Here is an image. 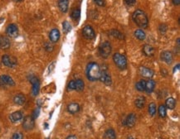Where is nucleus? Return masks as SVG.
<instances>
[{"instance_id": "9", "label": "nucleus", "mask_w": 180, "mask_h": 139, "mask_svg": "<svg viewBox=\"0 0 180 139\" xmlns=\"http://www.w3.org/2000/svg\"><path fill=\"white\" fill-rule=\"evenodd\" d=\"M99 81L104 83L105 85H111V84H112L111 76L106 71H101Z\"/></svg>"}, {"instance_id": "1", "label": "nucleus", "mask_w": 180, "mask_h": 139, "mask_svg": "<svg viewBox=\"0 0 180 139\" xmlns=\"http://www.w3.org/2000/svg\"><path fill=\"white\" fill-rule=\"evenodd\" d=\"M101 70L99 65L95 62H90L87 64L86 68V75L90 81H99Z\"/></svg>"}, {"instance_id": "34", "label": "nucleus", "mask_w": 180, "mask_h": 139, "mask_svg": "<svg viewBox=\"0 0 180 139\" xmlns=\"http://www.w3.org/2000/svg\"><path fill=\"white\" fill-rule=\"evenodd\" d=\"M76 89V81H69L67 85V90H74Z\"/></svg>"}, {"instance_id": "16", "label": "nucleus", "mask_w": 180, "mask_h": 139, "mask_svg": "<svg viewBox=\"0 0 180 139\" xmlns=\"http://www.w3.org/2000/svg\"><path fill=\"white\" fill-rule=\"evenodd\" d=\"M10 40L7 36H0V48L3 50H7L10 47Z\"/></svg>"}, {"instance_id": "24", "label": "nucleus", "mask_w": 180, "mask_h": 139, "mask_svg": "<svg viewBox=\"0 0 180 139\" xmlns=\"http://www.w3.org/2000/svg\"><path fill=\"white\" fill-rule=\"evenodd\" d=\"M135 106L138 108H143L145 105V98L144 96H140L135 101Z\"/></svg>"}, {"instance_id": "14", "label": "nucleus", "mask_w": 180, "mask_h": 139, "mask_svg": "<svg viewBox=\"0 0 180 139\" xmlns=\"http://www.w3.org/2000/svg\"><path fill=\"white\" fill-rule=\"evenodd\" d=\"M135 123H136V115L135 113H130L128 116L126 117L125 121V124L128 128H133L135 126Z\"/></svg>"}, {"instance_id": "39", "label": "nucleus", "mask_w": 180, "mask_h": 139, "mask_svg": "<svg viewBox=\"0 0 180 139\" xmlns=\"http://www.w3.org/2000/svg\"><path fill=\"white\" fill-rule=\"evenodd\" d=\"M125 3L126 4V5H129V6H133V5L136 4V1L135 0H125Z\"/></svg>"}, {"instance_id": "11", "label": "nucleus", "mask_w": 180, "mask_h": 139, "mask_svg": "<svg viewBox=\"0 0 180 139\" xmlns=\"http://www.w3.org/2000/svg\"><path fill=\"white\" fill-rule=\"evenodd\" d=\"M6 32L10 37H17L18 36V28L15 24H10L6 28Z\"/></svg>"}, {"instance_id": "36", "label": "nucleus", "mask_w": 180, "mask_h": 139, "mask_svg": "<svg viewBox=\"0 0 180 139\" xmlns=\"http://www.w3.org/2000/svg\"><path fill=\"white\" fill-rule=\"evenodd\" d=\"M39 113H40V109L39 108H37L36 109H34V111L32 113V118L33 119H36L37 117L39 116Z\"/></svg>"}, {"instance_id": "37", "label": "nucleus", "mask_w": 180, "mask_h": 139, "mask_svg": "<svg viewBox=\"0 0 180 139\" xmlns=\"http://www.w3.org/2000/svg\"><path fill=\"white\" fill-rule=\"evenodd\" d=\"M13 139H23V136L20 133H15L13 135Z\"/></svg>"}, {"instance_id": "4", "label": "nucleus", "mask_w": 180, "mask_h": 139, "mask_svg": "<svg viewBox=\"0 0 180 139\" xmlns=\"http://www.w3.org/2000/svg\"><path fill=\"white\" fill-rule=\"evenodd\" d=\"M113 61L119 69L125 70L127 68V60L124 55L120 53H115L113 55Z\"/></svg>"}, {"instance_id": "22", "label": "nucleus", "mask_w": 180, "mask_h": 139, "mask_svg": "<svg viewBox=\"0 0 180 139\" xmlns=\"http://www.w3.org/2000/svg\"><path fill=\"white\" fill-rule=\"evenodd\" d=\"M143 51H144V55H146L147 56H152L154 54V48L152 46L146 44L143 47Z\"/></svg>"}, {"instance_id": "28", "label": "nucleus", "mask_w": 180, "mask_h": 139, "mask_svg": "<svg viewBox=\"0 0 180 139\" xmlns=\"http://www.w3.org/2000/svg\"><path fill=\"white\" fill-rule=\"evenodd\" d=\"M84 88H85V83H84V81H82L81 79L77 80V81H76V89H75V90L78 91V92H81V91H83Z\"/></svg>"}, {"instance_id": "20", "label": "nucleus", "mask_w": 180, "mask_h": 139, "mask_svg": "<svg viewBox=\"0 0 180 139\" xmlns=\"http://www.w3.org/2000/svg\"><path fill=\"white\" fill-rule=\"evenodd\" d=\"M14 102L18 105H23L26 102V97L23 94H18L14 96Z\"/></svg>"}, {"instance_id": "19", "label": "nucleus", "mask_w": 180, "mask_h": 139, "mask_svg": "<svg viewBox=\"0 0 180 139\" xmlns=\"http://www.w3.org/2000/svg\"><path fill=\"white\" fill-rule=\"evenodd\" d=\"M67 111L72 114H75L80 111V105L77 103H71L67 105Z\"/></svg>"}, {"instance_id": "18", "label": "nucleus", "mask_w": 180, "mask_h": 139, "mask_svg": "<svg viewBox=\"0 0 180 139\" xmlns=\"http://www.w3.org/2000/svg\"><path fill=\"white\" fill-rule=\"evenodd\" d=\"M155 85H156L155 81H153V80H149L148 81H146V85H145V90H144V91H145L147 94H151L153 90H154Z\"/></svg>"}, {"instance_id": "25", "label": "nucleus", "mask_w": 180, "mask_h": 139, "mask_svg": "<svg viewBox=\"0 0 180 139\" xmlns=\"http://www.w3.org/2000/svg\"><path fill=\"white\" fill-rule=\"evenodd\" d=\"M165 107L169 108V109H174L176 106V100L174 98H169V99H166L165 101Z\"/></svg>"}, {"instance_id": "23", "label": "nucleus", "mask_w": 180, "mask_h": 139, "mask_svg": "<svg viewBox=\"0 0 180 139\" xmlns=\"http://www.w3.org/2000/svg\"><path fill=\"white\" fill-rule=\"evenodd\" d=\"M71 17L74 21L78 22L79 19H80V17H81V10H80V9H78V8L72 9V13H71Z\"/></svg>"}, {"instance_id": "32", "label": "nucleus", "mask_w": 180, "mask_h": 139, "mask_svg": "<svg viewBox=\"0 0 180 139\" xmlns=\"http://www.w3.org/2000/svg\"><path fill=\"white\" fill-rule=\"evenodd\" d=\"M62 28L64 33H68L72 30V26H71V24L68 23L67 21H64L62 23Z\"/></svg>"}, {"instance_id": "40", "label": "nucleus", "mask_w": 180, "mask_h": 139, "mask_svg": "<svg viewBox=\"0 0 180 139\" xmlns=\"http://www.w3.org/2000/svg\"><path fill=\"white\" fill-rule=\"evenodd\" d=\"M66 139H77V136H75V135H69Z\"/></svg>"}, {"instance_id": "15", "label": "nucleus", "mask_w": 180, "mask_h": 139, "mask_svg": "<svg viewBox=\"0 0 180 139\" xmlns=\"http://www.w3.org/2000/svg\"><path fill=\"white\" fill-rule=\"evenodd\" d=\"M49 38L52 42H53V43L57 42L59 39H60V31H59L58 29L55 28V29H52V31H50Z\"/></svg>"}, {"instance_id": "30", "label": "nucleus", "mask_w": 180, "mask_h": 139, "mask_svg": "<svg viewBox=\"0 0 180 139\" xmlns=\"http://www.w3.org/2000/svg\"><path fill=\"white\" fill-rule=\"evenodd\" d=\"M110 34L112 36H114V37L120 39V40H123V39H124V35L122 34L120 31H118V30L113 29V30H111V31H110Z\"/></svg>"}, {"instance_id": "27", "label": "nucleus", "mask_w": 180, "mask_h": 139, "mask_svg": "<svg viewBox=\"0 0 180 139\" xmlns=\"http://www.w3.org/2000/svg\"><path fill=\"white\" fill-rule=\"evenodd\" d=\"M135 36L140 41H144L146 38V34L143 30L138 29L135 31Z\"/></svg>"}, {"instance_id": "6", "label": "nucleus", "mask_w": 180, "mask_h": 139, "mask_svg": "<svg viewBox=\"0 0 180 139\" xmlns=\"http://www.w3.org/2000/svg\"><path fill=\"white\" fill-rule=\"evenodd\" d=\"M2 62L5 66L9 68H14L17 66V60L15 57H13L9 55H4L2 57Z\"/></svg>"}, {"instance_id": "42", "label": "nucleus", "mask_w": 180, "mask_h": 139, "mask_svg": "<svg viewBox=\"0 0 180 139\" xmlns=\"http://www.w3.org/2000/svg\"><path fill=\"white\" fill-rule=\"evenodd\" d=\"M172 2H173V3H174V4L175 5H179L180 4L179 0H177V1H175V0H173Z\"/></svg>"}, {"instance_id": "7", "label": "nucleus", "mask_w": 180, "mask_h": 139, "mask_svg": "<svg viewBox=\"0 0 180 139\" xmlns=\"http://www.w3.org/2000/svg\"><path fill=\"white\" fill-rule=\"evenodd\" d=\"M82 34H83L84 37L88 40H93L95 37V33L93 27H90L89 25L84 27L83 30H82Z\"/></svg>"}, {"instance_id": "33", "label": "nucleus", "mask_w": 180, "mask_h": 139, "mask_svg": "<svg viewBox=\"0 0 180 139\" xmlns=\"http://www.w3.org/2000/svg\"><path fill=\"white\" fill-rule=\"evenodd\" d=\"M158 110V114H159V116L161 117V118H165L166 117V107L164 105H162V104L159 105Z\"/></svg>"}, {"instance_id": "41", "label": "nucleus", "mask_w": 180, "mask_h": 139, "mask_svg": "<svg viewBox=\"0 0 180 139\" xmlns=\"http://www.w3.org/2000/svg\"><path fill=\"white\" fill-rule=\"evenodd\" d=\"M179 66H180V65H179V64H178V65L176 66L174 68V72H175L176 71H178V70L179 69Z\"/></svg>"}, {"instance_id": "17", "label": "nucleus", "mask_w": 180, "mask_h": 139, "mask_svg": "<svg viewBox=\"0 0 180 139\" xmlns=\"http://www.w3.org/2000/svg\"><path fill=\"white\" fill-rule=\"evenodd\" d=\"M0 81H2L4 85H9V86H14L15 85V82L13 80V78L7 75H2L0 76Z\"/></svg>"}, {"instance_id": "29", "label": "nucleus", "mask_w": 180, "mask_h": 139, "mask_svg": "<svg viewBox=\"0 0 180 139\" xmlns=\"http://www.w3.org/2000/svg\"><path fill=\"white\" fill-rule=\"evenodd\" d=\"M145 85H146V81H144V80H141V81L136 83L135 88H136V90H138V91L143 92L145 90Z\"/></svg>"}, {"instance_id": "38", "label": "nucleus", "mask_w": 180, "mask_h": 139, "mask_svg": "<svg viewBox=\"0 0 180 139\" xmlns=\"http://www.w3.org/2000/svg\"><path fill=\"white\" fill-rule=\"evenodd\" d=\"M94 3L95 4H97L98 6H105V1H102V0H95Z\"/></svg>"}, {"instance_id": "13", "label": "nucleus", "mask_w": 180, "mask_h": 139, "mask_svg": "<svg viewBox=\"0 0 180 139\" xmlns=\"http://www.w3.org/2000/svg\"><path fill=\"white\" fill-rule=\"evenodd\" d=\"M23 118V114L21 111H16V112L13 113L9 115V119L12 123H18V122L21 121Z\"/></svg>"}, {"instance_id": "8", "label": "nucleus", "mask_w": 180, "mask_h": 139, "mask_svg": "<svg viewBox=\"0 0 180 139\" xmlns=\"http://www.w3.org/2000/svg\"><path fill=\"white\" fill-rule=\"evenodd\" d=\"M35 126V123H34V119L32 118V116H26L23 119V128L26 131L32 130Z\"/></svg>"}, {"instance_id": "5", "label": "nucleus", "mask_w": 180, "mask_h": 139, "mask_svg": "<svg viewBox=\"0 0 180 139\" xmlns=\"http://www.w3.org/2000/svg\"><path fill=\"white\" fill-rule=\"evenodd\" d=\"M29 81L31 82L32 85V95L36 96L39 93V90H40V81L37 77L32 76L29 78Z\"/></svg>"}, {"instance_id": "3", "label": "nucleus", "mask_w": 180, "mask_h": 139, "mask_svg": "<svg viewBox=\"0 0 180 139\" xmlns=\"http://www.w3.org/2000/svg\"><path fill=\"white\" fill-rule=\"evenodd\" d=\"M98 50H99L100 56L102 58L107 59L110 56V55L111 54L112 47H111V45L109 41H104L100 44Z\"/></svg>"}, {"instance_id": "26", "label": "nucleus", "mask_w": 180, "mask_h": 139, "mask_svg": "<svg viewBox=\"0 0 180 139\" xmlns=\"http://www.w3.org/2000/svg\"><path fill=\"white\" fill-rule=\"evenodd\" d=\"M105 139H115L116 138V134L115 132L112 128L107 129L105 133Z\"/></svg>"}, {"instance_id": "2", "label": "nucleus", "mask_w": 180, "mask_h": 139, "mask_svg": "<svg viewBox=\"0 0 180 139\" xmlns=\"http://www.w3.org/2000/svg\"><path fill=\"white\" fill-rule=\"evenodd\" d=\"M132 19L138 27L141 28H146L149 25V19L147 15L145 14L144 11L137 9L132 14Z\"/></svg>"}, {"instance_id": "12", "label": "nucleus", "mask_w": 180, "mask_h": 139, "mask_svg": "<svg viewBox=\"0 0 180 139\" xmlns=\"http://www.w3.org/2000/svg\"><path fill=\"white\" fill-rule=\"evenodd\" d=\"M161 60L163 61H164L165 63H167L168 65H170L173 61V55H172L171 51H163L161 55Z\"/></svg>"}, {"instance_id": "31", "label": "nucleus", "mask_w": 180, "mask_h": 139, "mask_svg": "<svg viewBox=\"0 0 180 139\" xmlns=\"http://www.w3.org/2000/svg\"><path fill=\"white\" fill-rule=\"evenodd\" d=\"M156 109H157V106L155 103H149V113L150 114V116H154L156 113Z\"/></svg>"}, {"instance_id": "10", "label": "nucleus", "mask_w": 180, "mask_h": 139, "mask_svg": "<svg viewBox=\"0 0 180 139\" xmlns=\"http://www.w3.org/2000/svg\"><path fill=\"white\" fill-rule=\"evenodd\" d=\"M139 72H140L141 76L144 77V78H148V79H151L154 75V72H153V70L145 67V66H140L139 68Z\"/></svg>"}, {"instance_id": "21", "label": "nucleus", "mask_w": 180, "mask_h": 139, "mask_svg": "<svg viewBox=\"0 0 180 139\" xmlns=\"http://www.w3.org/2000/svg\"><path fill=\"white\" fill-rule=\"evenodd\" d=\"M68 4H69V1H67V0H60V1H58V7L59 9L61 10V12H62L64 14L67 12Z\"/></svg>"}, {"instance_id": "35", "label": "nucleus", "mask_w": 180, "mask_h": 139, "mask_svg": "<svg viewBox=\"0 0 180 139\" xmlns=\"http://www.w3.org/2000/svg\"><path fill=\"white\" fill-rule=\"evenodd\" d=\"M44 47H45L46 51H52V50H53V46L52 43H49V42H46Z\"/></svg>"}]
</instances>
